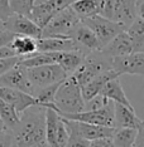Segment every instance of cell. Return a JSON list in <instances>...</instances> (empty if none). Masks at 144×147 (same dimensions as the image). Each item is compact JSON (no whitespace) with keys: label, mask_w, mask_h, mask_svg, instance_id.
<instances>
[{"label":"cell","mask_w":144,"mask_h":147,"mask_svg":"<svg viewBox=\"0 0 144 147\" xmlns=\"http://www.w3.org/2000/svg\"><path fill=\"white\" fill-rule=\"evenodd\" d=\"M81 22L71 6L62 9L61 11L56 13L48 20V23L42 28L39 38L55 36V38H71V34L76 25Z\"/></svg>","instance_id":"cell-4"},{"label":"cell","mask_w":144,"mask_h":147,"mask_svg":"<svg viewBox=\"0 0 144 147\" xmlns=\"http://www.w3.org/2000/svg\"><path fill=\"white\" fill-rule=\"evenodd\" d=\"M66 51H81L87 54V51L82 48L78 43H76L72 38H47L37 39V52H66Z\"/></svg>","instance_id":"cell-12"},{"label":"cell","mask_w":144,"mask_h":147,"mask_svg":"<svg viewBox=\"0 0 144 147\" xmlns=\"http://www.w3.org/2000/svg\"><path fill=\"white\" fill-rule=\"evenodd\" d=\"M14 146H48L46 140V107L33 105L20 113V119L10 129Z\"/></svg>","instance_id":"cell-1"},{"label":"cell","mask_w":144,"mask_h":147,"mask_svg":"<svg viewBox=\"0 0 144 147\" xmlns=\"http://www.w3.org/2000/svg\"><path fill=\"white\" fill-rule=\"evenodd\" d=\"M133 44V52H144V20L143 16H136L133 23L126 28Z\"/></svg>","instance_id":"cell-23"},{"label":"cell","mask_w":144,"mask_h":147,"mask_svg":"<svg viewBox=\"0 0 144 147\" xmlns=\"http://www.w3.org/2000/svg\"><path fill=\"white\" fill-rule=\"evenodd\" d=\"M111 57L104 54L101 49L91 51L83 58L81 65L72 73L73 78L80 84V87L87 83L90 79L102 72L110 71L111 68Z\"/></svg>","instance_id":"cell-3"},{"label":"cell","mask_w":144,"mask_h":147,"mask_svg":"<svg viewBox=\"0 0 144 147\" xmlns=\"http://www.w3.org/2000/svg\"><path fill=\"white\" fill-rule=\"evenodd\" d=\"M133 146H138V147L144 146V122L136 128V136L135 140H134Z\"/></svg>","instance_id":"cell-35"},{"label":"cell","mask_w":144,"mask_h":147,"mask_svg":"<svg viewBox=\"0 0 144 147\" xmlns=\"http://www.w3.org/2000/svg\"><path fill=\"white\" fill-rule=\"evenodd\" d=\"M136 136V128L120 127L115 128L111 136L113 145L116 147H132Z\"/></svg>","instance_id":"cell-25"},{"label":"cell","mask_w":144,"mask_h":147,"mask_svg":"<svg viewBox=\"0 0 144 147\" xmlns=\"http://www.w3.org/2000/svg\"><path fill=\"white\" fill-rule=\"evenodd\" d=\"M101 52L104 54L111 57V58L113 57L133 53V44H132V40H130L126 30L118 33L111 40L102 47Z\"/></svg>","instance_id":"cell-15"},{"label":"cell","mask_w":144,"mask_h":147,"mask_svg":"<svg viewBox=\"0 0 144 147\" xmlns=\"http://www.w3.org/2000/svg\"><path fill=\"white\" fill-rule=\"evenodd\" d=\"M12 13L13 11L10 9L9 0H0V24L4 20H6V18H8Z\"/></svg>","instance_id":"cell-32"},{"label":"cell","mask_w":144,"mask_h":147,"mask_svg":"<svg viewBox=\"0 0 144 147\" xmlns=\"http://www.w3.org/2000/svg\"><path fill=\"white\" fill-rule=\"evenodd\" d=\"M70 6L80 20L98 14V0H75Z\"/></svg>","instance_id":"cell-24"},{"label":"cell","mask_w":144,"mask_h":147,"mask_svg":"<svg viewBox=\"0 0 144 147\" xmlns=\"http://www.w3.org/2000/svg\"><path fill=\"white\" fill-rule=\"evenodd\" d=\"M0 119L8 129H13L20 119V115L16 112L14 107L10 103L3 101L1 98H0Z\"/></svg>","instance_id":"cell-26"},{"label":"cell","mask_w":144,"mask_h":147,"mask_svg":"<svg viewBox=\"0 0 144 147\" xmlns=\"http://www.w3.org/2000/svg\"><path fill=\"white\" fill-rule=\"evenodd\" d=\"M53 103L58 113H77L83 111L85 101L81 96V87L72 74L67 76L59 83Z\"/></svg>","instance_id":"cell-2"},{"label":"cell","mask_w":144,"mask_h":147,"mask_svg":"<svg viewBox=\"0 0 144 147\" xmlns=\"http://www.w3.org/2000/svg\"><path fill=\"white\" fill-rule=\"evenodd\" d=\"M73 1L75 0H44L41 4L33 5L29 18L42 29L56 13L70 6Z\"/></svg>","instance_id":"cell-11"},{"label":"cell","mask_w":144,"mask_h":147,"mask_svg":"<svg viewBox=\"0 0 144 147\" xmlns=\"http://www.w3.org/2000/svg\"><path fill=\"white\" fill-rule=\"evenodd\" d=\"M18 62H19V57H16V55L0 58V76L4 74L5 72H8L9 69H10L12 67H14Z\"/></svg>","instance_id":"cell-30"},{"label":"cell","mask_w":144,"mask_h":147,"mask_svg":"<svg viewBox=\"0 0 144 147\" xmlns=\"http://www.w3.org/2000/svg\"><path fill=\"white\" fill-rule=\"evenodd\" d=\"M67 141H68V131H67L65 119L59 116L56 129V146H67Z\"/></svg>","instance_id":"cell-28"},{"label":"cell","mask_w":144,"mask_h":147,"mask_svg":"<svg viewBox=\"0 0 144 147\" xmlns=\"http://www.w3.org/2000/svg\"><path fill=\"white\" fill-rule=\"evenodd\" d=\"M58 115L67 119H75V121L87 122L105 127H114V102L109 99L105 105L98 109L81 111L77 113H58Z\"/></svg>","instance_id":"cell-6"},{"label":"cell","mask_w":144,"mask_h":147,"mask_svg":"<svg viewBox=\"0 0 144 147\" xmlns=\"http://www.w3.org/2000/svg\"><path fill=\"white\" fill-rule=\"evenodd\" d=\"M89 146L92 147H111L113 145V138L111 137H99L92 141H90Z\"/></svg>","instance_id":"cell-33"},{"label":"cell","mask_w":144,"mask_h":147,"mask_svg":"<svg viewBox=\"0 0 144 147\" xmlns=\"http://www.w3.org/2000/svg\"><path fill=\"white\" fill-rule=\"evenodd\" d=\"M8 47L16 57H25L37 52V39L28 35H14Z\"/></svg>","instance_id":"cell-21"},{"label":"cell","mask_w":144,"mask_h":147,"mask_svg":"<svg viewBox=\"0 0 144 147\" xmlns=\"http://www.w3.org/2000/svg\"><path fill=\"white\" fill-rule=\"evenodd\" d=\"M0 146H14V138L10 129L0 131Z\"/></svg>","instance_id":"cell-31"},{"label":"cell","mask_w":144,"mask_h":147,"mask_svg":"<svg viewBox=\"0 0 144 147\" xmlns=\"http://www.w3.org/2000/svg\"><path fill=\"white\" fill-rule=\"evenodd\" d=\"M136 16V0H115L113 15L114 22L120 23L128 28Z\"/></svg>","instance_id":"cell-16"},{"label":"cell","mask_w":144,"mask_h":147,"mask_svg":"<svg viewBox=\"0 0 144 147\" xmlns=\"http://www.w3.org/2000/svg\"><path fill=\"white\" fill-rule=\"evenodd\" d=\"M115 0H98V14L113 20Z\"/></svg>","instance_id":"cell-29"},{"label":"cell","mask_w":144,"mask_h":147,"mask_svg":"<svg viewBox=\"0 0 144 147\" xmlns=\"http://www.w3.org/2000/svg\"><path fill=\"white\" fill-rule=\"evenodd\" d=\"M27 76L35 88H41V87L49 86L57 82H62L67 77L66 72L57 63L27 68Z\"/></svg>","instance_id":"cell-7"},{"label":"cell","mask_w":144,"mask_h":147,"mask_svg":"<svg viewBox=\"0 0 144 147\" xmlns=\"http://www.w3.org/2000/svg\"><path fill=\"white\" fill-rule=\"evenodd\" d=\"M14 35L15 34H13V33L9 32V30H5V29L0 30V48H1V47L8 45L9 43H10L12 39L14 38Z\"/></svg>","instance_id":"cell-34"},{"label":"cell","mask_w":144,"mask_h":147,"mask_svg":"<svg viewBox=\"0 0 144 147\" xmlns=\"http://www.w3.org/2000/svg\"><path fill=\"white\" fill-rule=\"evenodd\" d=\"M0 86L19 89V91L32 96L35 92V87L31 83L28 76H27V68L19 64V62L14 67H12L8 72L0 76Z\"/></svg>","instance_id":"cell-10"},{"label":"cell","mask_w":144,"mask_h":147,"mask_svg":"<svg viewBox=\"0 0 144 147\" xmlns=\"http://www.w3.org/2000/svg\"><path fill=\"white\" fill-rule=\"evenodd\" d=\"M0 98L3 101L10 103L19 115L24 109L28 108V107H31L33 105H38V101L32 94H28V93L22 92L19 89L10 88V87H4V86H0Z\"/></svg>","instance_id":"cell-13"},{"label":"cell","mask_w":144,"mask_h":147,"mask_svg":"<svg viewBox=\"0 0 144 147\" xmlns=\"http://www.w3.org/2000/svg\"><path fill=\"white\" fill-rule=\"evenodd\" d=\"M111 68L118 74L144 76V52H133L129 54L113 57Z\"/></svg>","instance_id":"cell-8"},{"label":"cell","mask_w":144,"mask_h":147,"mask_svg":"<svg viewBox=\"0 0 144 147\" xmlns=\"http://www.w3.org/2000/svg\"><path fill=\"white\" fill-rule=\"evenodd\" d=\"M4 129H6V127H5L4 123H3L1 119H0V131H4Z\"/></svg>","instance_id":"cell-37"},{"label":"cell","mask_w":144,"mask_h":147,"mask_svg":"<svg viewBox=\"0 0 144 147\" xmlns=\"http://www.w3.org/2000/svg\"><path fill=\"white\" fill-rule=\"evenodd\" d=\"M85 25H87L95 36L98 38V42L100 44V49L102 48L106 43H109L111 39L115 36L118 33L126 30V28L120 23H116L114 20H110L108 18L96 14L92 15L90 18L82 19L81 20Z\"/></svg>","instance_id":"cell-5"},{"label":"cell","mask_w":144,"mask_h":147,"mask_svg":"<svg viewBox=\"0 0 144 147\" xmlns=\"http://www.w3.org/2000/svg\"><path fill=\"white\" fill-rule=\"evenodd\" d=\"M100 94H102L106 99H110V101H113V102L121 103V105L134 109V107L132 106V103H130V101L128 99L125 92H124L119 77H114V78L109 79V81L104 84L102 89L100 91Z\"/></svg>","instance_id":"cell-19"},{"label":"cell","mask_w":144,"mask_h":147,"mask_svg":"<svg viewBox=\"0 0 144 147\" xmlns=\"http://www.w3.org/2000/svg\"><path fill=\"white\" fill-rule=\"evenodd\" d=\"M85 53L81 51H66V52H59V58L57 64L61 65V68L66 72L67 76L72 74L76 69L81 65L85 58Z\"/></svg>","instance_id":"cell-22"},{"label":"cell","mask_w":144,"mask_h":147,"mask_svg":"<svg viewBox=\"0 0 144 147\" xmlns=\"http://www.w3.org/2000/svg\"><path fill=\"white\" fill-rule=\"evenodd\" d=\"M13 55H15V54L13 53V51L8 45L0 48V58H4V57H13Z\"/></svg>","instance_id":"cell-36"},{"label":"cell","mask_w":144,"mask_h":147,"mask_svg":"<svg viewBox=\"0 0 144 147\" xmlns=\"http://www.w3.org/2000/svg\"><path fill=\"white\" fill-rule=\"evenodd\" d=\"M73 121L76 131L80 136L86 141H92L99 137H111L114 133V127H105V126H99V125H92L87 122H81V121Z\"/></svg>","instance_id":"cell-17"},{"label":"cell","mask_w":144,"mask_h":147,"mask_svg":"<svg viewBox=\"0 0 144 147\" xmlns=\"http://www.w3.org/2000/svg\"><path fill=\"white\" fill-rule=\"evenodd\" d=\"M0 30H3V26H1V24H0Z\"/></svg>","instance_id":"cell-38"},{"label":"cell","mask_w":144,"mask_h":147,"mask_svg":"<svg viewBox=\"0 0 144 147\" xmlns=\"http://www.w3.org/2000/svg\"><path fill=\"white\" fill-rule=\"evenodd\" d=\"M34 3H35V0H9L12 11L25 15V16L31 15V11H32Z\"/></svg>","instance_id":"cell-27"},{"label":"cell","mask_w":144,"mask_h":147,"mask_svg":"<svg viewBox=\"0 0 144 147\" xmlns=\"http://www.w3.org/2000/svg\"><path fill=\"white\" fill-rule=\"evenodd\" d=\"M71 38L76 43H78L82 48H85L87 52L91 51H98L100 49V44L98 42V38L92 33V30L87 25H85L82 22H80L76 28L73 29Z\"/></svg>","instance_id":"cell-20"},{"label":"cell","mask_w":144,"mask_h":147,"mask_svg":"<svg viewBox=\"0 0 144 147\" xmlns=\"http://www.w3.org/2000/svg\"><path fill=\"white\" fill-rule=\"evenodd\" d=\"M3 29L12 32L15 35H28L38 39L41 36L42 29L32 20L29 16L18 14V13H12L6 18V20L1 23Z\"/></svg>","instance_id":"cell-9"},{"label":"cell","mask_w":144,"mask_h":147,"mask_svg":"<svg viewBox=\"0 0 144 147\" xmlns=\"http://www.w3.org/2000/svg\"><path fill=\"white\" fill-rule=\"evenodd\" d=\"M114 77H119V74L115 71L110 69V71L102 72L100 74L95 76L93 78H91L87 83H85L83 86H81V96L83 98V101H89L92 97H95L96 94H99L100 91L102 89L104 84L109 81V79L114 78Z\"/></svg>","instance_id":"cell-18"},{"label":"cell","mask_w":144,"mask_h":147,"mask_svg":"<svg viewBox=\"0 0 144 147\" xmlns=\"http://www.w3.org/2000/svg\"><path fill=\"white\" fill-rule=\"evenodd\" d=\"M143 123V121L135 115L134 109L114 102V127H128V128H138Z\"/></svg>","instance_id":"cell-14"}]
</instances>
